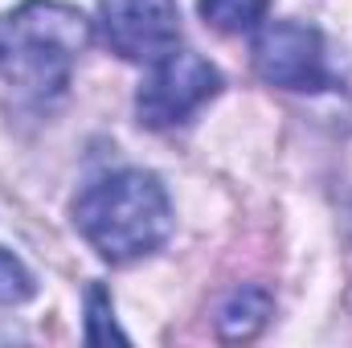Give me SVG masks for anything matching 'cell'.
<instances>
[{"label": "cell", "mask_w": 352, "mask_h": 348, "mask_svg": "<svg viewBox=\"0 0 352 348\" xmlns=\"http://www.w3.org/2000/svg\"><path fill=\"white\" fill-rule=\"evenodd\" d=\"M102 37L127 62H160L180 45L168 0H102Z\"/></svg>", "instance_id": "cell-5"}, {"label": "cell", "mask_w": 352, "mask_h": 348, "mask_svg": "<svg viewBox=\"0 0 352 348\" xmlns=\"http://www.w3.org/2000/svg\"><path fill=\"white\" fill-rule=\"evenodd\" d=\"M217 90H221L217 66H209L192 50H173L160 62H152V74L144 78V87L135 94V115L144 127L164 131V127L184 123L188 115H197Z\"/></svg>", "instance_id": "cell-3"}, {"label": "cell", "mask_w": 352, "mask_h": 348, "mask_svg": "<svg viewBox=\"0 0 352 348\" xmlns=\"http://www.w3.org/2000/svg\"><path fill=\"white\" fill-rule=\"evenodd\" d=\"M254 70L258 78L278 90H299V94H316V90L332 87V66H328V50L320 29L299 25V21H270L263 33L254 37Z\"/></svg>", "instance_id": "cell-4"}, {"label": "cell", "mask_w": 352, "mask_h": 348, "mask_svg": "<svg viewBox=\"0 0 352 348\" xmlns=\"http://www.w3.org/2000/svg\"><path fill=\"white\" fill-rule=\"evenodd\" d=\"M87 340L90 345H111V340H127L115 324V312H111V295L94 283L87 291Z\"/></svg>", "instance_id": "cell-9"}, {"label": "cell", "mask_w": 352, "mask_h": 348, "mask_svg": "<svg viewBox=\"0 0 352 348\" xmlns=\"http://www.w3.org/2000/svg\"><path fill=\"white\" fill-rule=\"evenodd\" d=\"M274 312V299L266 287H238L230 291V299L217 312V336L221 340H254L266 328Z\"/></svg>", "instance_id": "cell-6"}, {"label": "cell", "mask_w": 352, "mask_h": 348, "mask_svg": "<svg viewBox=\"0 0 352 348\" xmlns=\"http://www.w3.org/2000/svg\"><path fill=\"white\" fill-rule=\"evenodd\" d=\"M74 226L98 259L135 262L156 254L173 234V201L144 168H119L90 180L74 201Z\"/></svg>", "instance_id": "cell-1"}, {"label": "cell", "mask_w": 352, "mask_h": 348, "mask_svg": "<svg viewBox=\"0 0 352 348\" xmlns=\"http://www.w3.org/2000/svg\"><path fill=\"white\" fill-rule=\"evenodd\" d=\"M33 295H37V279H33V270L16 259L12 250L0 246V303L12 307V303H25V299H33Z\"/></svg>", "instance_id": "cell-8"}, {"label": "cell", "mask_w": 352, "mask_h": 348, "mask_svg": "<svg viewBox=\"0 0 352 348\" xmlns=\"http://www.w3.org/2000/svg\"><path fill=\"white\" fill-rule=\"evenodd\" d=\"M197 8L217 33H250L266 17L270 0H201Z\"/></svg>", "instance_id": "cell-7"}, {"label": "cell", "mask_w": 352, "mask_h": 348, "mask_svg": "<svg viewBox=\"0 0 352 348\" xmlns=\"http://www.w3.org/2000/svg\"><path fill=\"white\" fill-rule=\"evenodd\" d=\"M90 45V21L62 0H25L0 17V78L25 94H62Z\"/></svg>", "instance_id": "cell-2"}]
</instances>
